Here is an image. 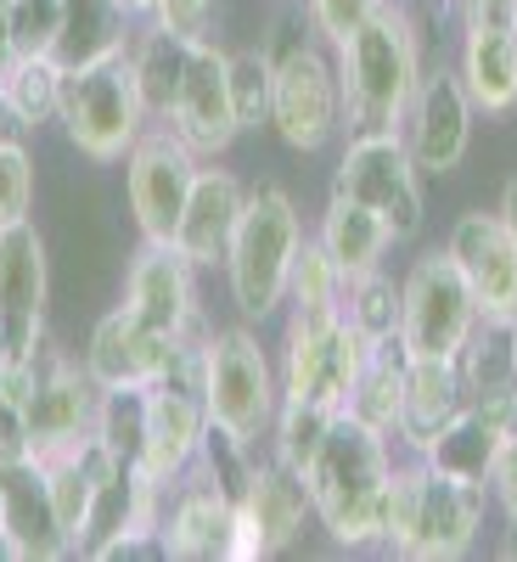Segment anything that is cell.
<instances>
[{
	"instance_id": "obj_4",
	"label": "cell",
	"mask_w": 517,
	"mask_h": 562,
	"mask_svg": "<svg viewBox=\"0 0 517 562\" xmlns=\"http://www.w3.org/2000/svg\"><path fill=\"white\" fill-rule=\"evenodd\" d=\"M270 130L288 140L293 153H321L344 135V85L333 45L310 29V12L276 18L270 40Z\"/></svg>"
},
{
	"instance_id": "obj_44",
	"label": "cell",
	"mask_w": 517,
	"mask_h": 562,
	"mask_svg": "<svg viewBox=\"0 0 517 562\" xmlns=\"http://www.w3.org/2000/svg\"><path fill=\"white\" fill-rule=\"evenodd\" d=\"M29 130H23V119L12 113V102H7V90H0V147H7V140H23Z\"/></svg>"
},
{
	"instance_id": "obj_9",
	"label": "cell",
	"mask_w": 517,
	"mask_h": 562,
	"mask_svg": "<svg viewBox=\"0 0 517 562\" xmlns=\"http://www.w3.org/2000/svg\"><path fill=\"white\" fill-rule=\"evenodd\" d=\"M333 192L383 214L394 243H411L422 231V169L411 164L400 130H355L338 153Z\"/></svg>"
},
{
	"instance_id": "obj_24",
	"label": "cell",
	"mask_w": 517,
	"mask_h": 562,
	"mask_svg": "<svg viewBox=\"0 0 517 562\" xmlns=\"http://www.w3.org/2000/svg\"><path fill=\"white\" fill-rule=\"evenodd\" d=\"M461 411H467V394H461L456 360H445V355H405V405H400L394 445H405L416 456Z\"/></svg>"
},
{
	"instance_id": "obj_2",
	"label": "cell",
	"mask_w": 517,
	"mask_h": 562,
	"mask_svg": "<svg viewBox=\"0 0 517 562\" xmlns=\"http://www.w3.org/2000/svg\"><path fill=\"white\" fill-rule=\"evenodd\" d=\"M490 518V490L473 479H450L422 456L394 461L383 551L405 562H456L479 546Z\"/></svg>"
},
{
	"instance_id": "obj_23",
	"label": "cell",
	"mask_w": 517,
	"mask_h": 562,
	"mask_svg": "<svg viewBox=\"0 0 517 562\" xmlns=\"http://www.w3.org/2000/svg\"><path fill=\"white\" fill-rule=\"evenodd\" d=\"M456 371L467 405L506 422V411L517 405V321L479 315V326L456 349Z\"/></svg>"
},
{
	"instance_id": "obj_36",
	"label": "cell",
	"mask_w": 517,
	"mask_h": 562,
	"mask_svg": "<svg viewBox=\"0 0 517 562\" xmlns=\"http://www.w3.org/2000/svg\"><path fill=\"white\" fill-rule=\"evenodd\" d=\"M231 108H237V130L270 124V57H265V45L231 52Z\"/></svg>"
},
{
	"instance_id": "obj_42",
	"label": "cell",
	"mask_w": 517,
	"mask_h": 562,
	"mask_svg": "<svg viewBox=\"0 0 517 562\" xmlns=\"http://www.w3.org/2000/svg\"><path fill=\"white\" fill-rule=\"evenodd\" d=\"M461 34H517V0H456Z\"/></svg>"
},
{
	"instance_id": "obj_8",
	"label": "cell",
	"mask_w": 517,
	"mask_h": 562,
	"mask_svg": "<svg viewBox=\"0 0 517 562\" xmlns=\"http://www.w3.org/2000/svg\"><path fill=\"white\" fill-rule=\"evenodd\" d=\"M378 344H366L355 326L344 321V310H288L281 326V400H304L321 411H344L366 355Z\"/></svg>"
},
{
	"instance_id": "obj_34",
	"label": "cell",
	"mask_w": 517,
	"mask_h": 562,
	"mask_svg": "<svg viewBox=\"0 0 517 562\" xmlns=\"http://www.w3.org/2000/svg\"><path fill=\"white\" fill-rule=\"evenodd\" d=\"M97 439L124 467H141V456H147V389H108L97 411Z\"/></svg>"
},
{
	"instance_id": "obj_27",
	"label": "cell",
	"mask_w": 517,
	"mask_h": 562,
	"mask_svg": "<svg viewBox=\"0 0 517 562\" xmlns=\"http://www.w3.org/2000/svg\"><path fill=\"white\" fill-rule=\"evenodd\" d=\"M135 34V18L119 0H63V34H57V63L63 68H90L102 57H119Z\"/></svg>"
},
{
	"instance_id": "obj_21",
	"label": "cell",
	"mask_w": 517,
	"mask_h": 562,
	"mask_svg": "<svg viewBox=\"0 0 517 562\" xmlns=\"http://www.w3.org/2000/svg\"><path fill=\"white\" fill-rule=\"evenodd\" d=\"M0 535H12L23 562H63L74 557V540L63 535V518L52 506V484L34 456H0Z\"/></svg>"
},
{
	"instance_id": "obj_11",
	"label": "cell",
	"mask_w": 517,
	"mask_h": 562,
	"mask_svg": "<svg viewBox=\"0 0 517 562\" xmlns=\"http://www.w3.org/2000/svg\"><path fill=\"white\" fill-rule=\"evenodd\" d=\"M198 169H203V158L164 124L147 130L124 153V203H130L141 243H175V225L198 186Z\"/></svg>"
},
{
	"instance_id": "obj_13",
	"label": "cell",
	"mask_w": 517,
	"mask_h": 562,
	"mask_svg": "<svg viewBox=\"0 0 517 562\" xmlns=\"http://www.w3.org/2000/svg\"><path fill=\"white\" fill-rule=\"evenodd\" d=\"M97 411H102V389L90 383V371L45 338L40 355H34V389H29V405H23L29 456L74 450L79 439L97 434Z\"/></svg>"
},
{
	"instance_id": "obj_12",
	"label": "cell",
	"mask_w": 517,
	"mask_h": 562,
	"mask_svg": "<svg viewBox=\"0 0 517 562\" xmlns=\"http://www.w3.org/2000/svg\"><path fill=\"white\" fill-rule=\"evenodd\" d=\"M304 524H315L304 473H293L288 461H276L259 445V456L248 467V484L237 495V546H231V562H259V557L293 551Z\"/></svg>"
},
{
	"instance_id": "obj_6",
	"label": "cell",
	"mask_w": 517,
	"mask_h": 562,
	"mask_svg": "<svg viewBox=\"0 0 517 562\" xmlns=\"http://www.w3.org/2000/svg\"><path fill=\"white\" fill-rule=\"evenodd\" d=\"M63 135L74 153L90 164H124V153L153 130V113L141 102V85L130 74V57H102L90 68H68L63 79V108H57Z\"/></svg>"
},
{
	"instance_id": "obj_48",
	"label": "cell",
	"mask_w": 517,
	"mask_h": 562,
	"mask_svg": "<svg viewBox=\"0 0 517 562\" xmlns=\"http://www.w3.org/2000/svg\"><path fill=\"white\" fill-rule=\"evenodd\" d=\"M12 360V344H7V326H0V366H7Z\"/></svg>"
},
{
	"instance_id": "obj_40",
	"label": "cell",
	"mask_w": 517,
	"mask_h": 562,
	"mask_svg": "<svg viewBox=\"0 0 517 562\" xmlns=\"http://www.w3.org/2000/svg\"><path fill=\"white\" fill-rule=\"evenodd\" d=\"M383 0H304V12H310V29L326 40V45H344L371 12H378Z\"/></svg>"
},
{
	"instance_id": "obj_29",
	"label": "cell",
	"mask_w": 517,
	"mask_h": 562,
	"mask_svg": "<svg viewBox=\"0 0 517 562\" xmlns=\"http://www.w3.org/2000/svg\"><path fill=\"white\" fill-rule=\"evenodd\" d=\"M124 57H130V74H135V85H141V102H147L153 124H164L169 108H175V97H180L192 40H175V34H164V29H153V23H135Z\"/></svg>"
},
{
	"instance_id": "obj_26",
	"label": "cell",
	"mask_w": 517,
	"mask_h": 562,
	"mask_svg": "<svg viewBox=\"0 0 517 562\" xmlns=\"http://www.w3.org/2000/svg\"><path fill=\"white\" fill-rule=\"evenodd\" d=\"M501 445H506V422L467 405V411L450 416L445 428H439L428 445H422L416 456L428 461V467H439V473H450V479H473V484H484V479H490V467H495V456H501Z\"/></svg>"
},
{
	"instance_id": "obj_14",
	"label": "cell",
	"mask_w": 517,
	"mask_h": 562,
	"mask_svg": "<svg viewBox=\"0 0 517 562\" xmlns=\"http://www.w3.org/2000/svg\"><path fill=\"white\" fill-rule=\"evenodd\" d=\"M473 97H467V85L456 68H422V85L405 108V124H400V140L405 153L422 175H450L461 169L467 147H473Z\"/></svg>"
},
{
	"instance_id": "obj_31",
	"label": "cell",
	"mask_w": 517,
	"mask_h": 562,
	"mask_svg": "<svg viewBox=\"0 0 517 562\" xmlns=\"http://www.w3.org/2000/svg\"><path fill=\"white\" fill-rule=\"evenodd\" d=\"M63 79L68 68L57 57H12L0 68V90H7L12 113L23 119V130L34 135L40 124H57V108H63Z\"/></svg>"
},
{
	"instance_id": "obj_30",
	"label": "cell",
	"mask_w": 517,
	"mask_h": 562,
	"mask_svg": "<svg viewBox=\"0 0 517 562\" xmlns=\"http://www.w3.org/2000/svg\"><path fill=\"white\" fill-rule=\"evenodd\" d=\"M400 405H405V349L400 344H378V349L366 355V366H360V378H355L344 411L355 422H366V428H378V434L394 439Z\"/></svg>"
},
{
	"instance_id": "obj_46",
	"label": "cell",
	"mask_w": 517,
	"mask_h": 562,
	"mask_svg": "<svg viewBox=\"0 0 517 562\" xmlns=\"http://www.w3.org/2000/svg\"><path fill=\"white\" fill-rule=\"evenodd\" d=\"M506 562H517V518H506V529H501V546H495Z\"/></svg>"
},
{
	"instance_id": "obj_38",
	"label": "cell",
	"mask_w": 517,
	"mask_h": 562,
	"mask_svg": "<svg viewBox=\"0 0 517 562\" xmlns=\"http://www.w3.org/2000/svg\"><path fill=\"white\" fill-rule=\"evenodd\" d=\"M12 45L18 57H52L63 34V0H12Z\"/></svg>"
},
{
	"instance_id": "obj_22",
	"label": "cell",
	"mask_w": 517,
	"mask_h": 562,
	"mask_svg": "<svg viewBox=\"0 0 517 562\" xmlns=\"http://www.w3.org/2000/svg\"><path fill=\"white\" fill-rule=\"evenodd\" d=\"M243 203H248V186L231 175V169H198V186L186 198V214L175 225V248L192 259L198 270H225V254H231V237H237V220H243Z\"/></svg>"
},
{
	"instance_id": "obj_10",
	"label": "cell",
	"mask_w": 517,
	"mask_h": 562,
	"mask_svg": "<svg viewBox=\"0 0 517 562\" xmlns=\"http://www.w3.org/2000/svg\"><path fill=\"white\" fill-rule=\"evenodd\" d=\"M473 326H479V299L456 270V259L445 248L416 254L411 270L400 276V349L456 360Z\"/></svg>"
},
{
	"instance_id": "obj_49",
	"label": "cell",
	"mask_w": 517,
	"mask_h": 562,
	"mask_svg": "<svg viewBox=\"0 0 517 562\" xmlns=\"http://www.w3.org/2000/svg\"><path fill=\"white\" fill-rule=\"evenodd\" d=\"M506 434H512V439H517V405H512V411H506Z\"/></svg>"
},
{
	"instance_id": "obj_39",
	"label": "cell",
	"mask_w": 517,
	"mask_h": 562,
	"mask_svg": "<svg viewBox=\"0 0 517 562\" xmlns=\"http://www.w3.org/2000/svg\"><path fill=\"white\" fill-rule=\"evenodd\" d=\"M34 220V153L23 140H7L0 147V231Z\"/></svg>"
},
{
	"instance_id": "obj_32",
	"label": "cell",
	"mask_w": 517,
	"mask_h": 562,
	"mask_svg": "<svg viewBox=\"0 0 517 562\" xmlns=\"http://www.w3.org/2000/svg\"><path fill=\"white\" fill-rule=\"evenodd\" d=\"M344 321L366 344H400V281L389 270H366L344 288Z\"/></svg>"
},
{
	"instance_id": "obj_3",
	"label": "cell",
	"mask_w": 517,
	"mask_h": 562,
	"mask_svg": "<svg viewBox=\"0 0 517 562\" xmlns=\"http://www.w3.org/2000/svg\"><path fill=\"white\" fill-rule=\"evenodd\" d=\"M344 85V135L355 130H400L422 85V34L400 0H383L344 45H333Z\"/></svg>"
},
{
	"instance_id": "obj_20",
	"label": "cell",
	"mask_w": 517,
	"mask_h": 562,
	"mask_svg": "<svg viewBox=\"0 0 517 562\" xmlns=\"http://www.w3.org/2000/svg\"><path fill=\"white\" fill-rule=\"evenodd\" d=\"M445 254L467 276V288H473V299H479V315L517 321V243H512V231L501 225L495 209L490 214L484 209H467L450 225Z\"/></svg>"
},
{
	"instance_id": "obj_47",
	"label": "cell",
	"mask_w": 517,
	"mask_h": 562,
	"mask_svg": "<svg viewBox=\"0 0 517 562\" xmlns=\"http://www.w3.org/2000/svg\"><path fill=\"white\" fill-rule=\"evenodd\" d=\"M119 7L135 18V23H147V12H153V0H119Z\"/></svg>"
},
{
	"instance_id": "obj_43",
	"label": "cell",
	"mask_w": 517,
	"mask_h": 562,
	"mask_svg": "<svg viewBox=\"0 0 517 562\" xmlns=\"http://www.w3.org/2000/svg\"><path fill=\"white\" fill-rule=\"evenodd\" d=\"M484 490H490V506H501V518H517V439L512 434H506V445L490 467Z\"/></svg>"
},
{
	"instance_id": "obj_19",
	"label": "cell",
	"mask_w": 517,
	"mask_h": 562,
	"mask_svg": "<svg viewBox=\"0 0 517 562\" xmlns=\"http://www.w3.org/2000/svg\"><path fill=\"white\" fill-rule=\"evenodd\" d=\"M175 349H180V338L153 333V326H141L124 304H113L97 326H90L79 366L90 371V383L102 394L108 389H153L175 366Z\"/></svg>"
},
{
	"instance_id": "obj_17",
	"label": "cell",
	"mask_w": 517,
	"mask_h": 562,
	"mask_svg": "<svg viewBox=\"0 0 517 562\" xmlns=\"http://www.w3.org/2000/svg\"><path fill=\"white\" fill-rule=\"evenodd\" d=\"M164 130H175L198 158H220L231 140L243 135L237 130V108H231V52H220L214 40H192L180 97H175Z\"/></svg>"
},
{
	"instance_id": "obj_16",
	"label": "cell",
	"mask_w": 517,
	"mask_h": 562,
	"mask_svg": "<svg viewBox=\"0 0 517 562\" xmlns=\"http://www.w3.org/2000/svg\"><path fill=\"white\" fill-rule=\"evenodd\" d=\"M45 304H52V259L34 220L0 231V326L18 360H34L45 344Z\"/></svg>"
},
{
	"instance_id": "obj_45",
	"label": "cell",
	"mask_w": 517,
	"mask_h": 562,
	"mask_svg": "<svg viewBox=\"0 0 517 562\" xmlns=\"http://www.w3.org/2000/svg\"><path fill=\"white\" fill-rule=\"evenodd\" d=\"M495 214H501V225L512 231V243H517V175L506 180V192H501V209H495Z\"/></svg>"
},
{
	"instance_id": "obj_1",
	"label": "cell",
	"mask_w": 517,
	"mask_h": 562,
	"mask_svg": "<svg viewBox=\"0 0 517 562\" xmlns=\"http://www.w3.org/2000/svg\"><path fill=\"white\" fill-rule=\"evenodd\" d=\"M389 479H394V439L355 422L349 411H338L315 467H310V479H304L315 524L326 529V540L344 546V551L383 546Z\"/></svg>"
},
{
	"instance_id": "obj_5",
	"label": "cell",
	"mask_w": 517,
	"mask_h": 562,
	"mask_svg": "<svg viewBox=\"0 0 517 562\" xmlns=\"http://www.w3.org/2000/svg\"><path fill=\"white\" fill-rule=\"evenodd\" d=\"M299 248H304V220H299L293 198L270 180L254 186L243 203V220H237V237H231V254H225L231 299H237V310L248 321L281 315Z\"/></svg>"
},
{
	"instance_id": "obj_25",
	"label": "cell",
	"mask_w": 517,
	"mask_h": 562,
	"mask_svg": "<svg viewBox=\"0 0 517 562\" xmlns=\"http://www.w3.org/2000/svg\"><path fill=\"white\" fill-rule=\"evenodd\" d=\"M315 243H321L326 254H333V265H338L349 281H355V276H366V270H383V259L400 248L383 214H371L366 203L338 198V192L326 198V209H321Z\"/></svg>"
},
{
	"instance_id": "obj_33",
	"label": "cell",
	"mask_w": 517,
	"mask_h": 562,
	"mask_svg": "<svg viewBox=\"0 0 517 562\" xmlns=\"http://www.w3.org/2000/svg\"><path fill=\"white\" fill-rule=\"evenodd\" d=\"M333 416H338V411H321V405H304V400H281V411H276V422H270L265 450H270L276 461H288L293 473L310 479V467H315V456H321V445H326V428H333Z\"/></svg>"
},
{
	"instance_id": "obj_28",
	"label": "cell",
	"mask_w": 517,
	"mask_h": 562,
	"mask_svg": "<svg viewBox=\"0 0 517 562\" xmlns=\"http://www.w3.org/2000/svg\"><path fill=\"white\" fill-rule=\"evenodd\" d=\"M456 74L484 119L512 113L517 108V34H461Z\"/></svg>"
},
{
	"instance_id": "obj_15",
	"label": "cell",
	"mask_w": 517,
	"mask_h": 562,
	"mask_svg": "<svg viewBox=\"0 0 517 562\" xmlns=\"http://www.w3.org/2000/svg\"><path fill=\"white\" fill-rule=\"evenodd\" d=\"M119 304L164 338H186V333H203L209 326L203 310H198V265L175 243H141L130 254Z\"/></svg>"
},
{
	"instance_id": "obj_35",
	"label": "cell",
	"mask_w": 517,
	"mask_h": 562,
	"mask_svg": "<svg viewBox=\"0 0 517 562\" xmlns=\"http://www.w3.org/2000/svg\"><path fill=\"white\" fill-rule=\"evenodd\" d=\"M344 288H349V276L333 265V254L315 237H304L293 259V281H288V310H344Z\"/></svg>"
},
{
	"instance_id": "obj_7",
	"label": "cell",
	"mask_w": 517,
	"mask_h": 562,
	"mask_svg": "<svg viewBox=\"0 0 517 562\" xmlns=\"http://www.w3.org/2000/svg\"><path fill=\"white\" fill-rule=\"evenodd\" d=\"M203 394H209V422L237 445H265L270 422L281 411V378L270 349L248 333V326H225L209 333L203 349Z\"/></svg>"
},
{
	"instance_id": "obj_37",
	"label": "cell",
	"mask_w": 517,
	"mask_h": 562,
	"mask_svg": "<svg viewBox=\"0 0 517 562\" xmlns=\"http://www.w3.org/2000/svg\"><path fill=\"white\" fill-rule=\"evenodd\" d=\"M29 389H34V360L12 355L0 366V456H29V422H23Z\"/></svg>"
},
{
	"instance_id": "obj_18",
	"label": "cell",
	"mask_w": 517,
	"mask_h": 562,
	"mask_svg": "<svg viewBox=\"0 0 517 562\" xmlns=\"http://www.w3.org/2000/svg\"><path fill=\"white\" fill-rule=\"evenodd\" d=\"M231 546H237V501L192 467V473H186L169 490V501H164L158 557H175V562H231Z\"/></svg>"
},
{
	"instance_id": "obj_41",
	"label": "cell",
	"mask_w": 517,
	"mask_h": 562,
	"mask_svg": "<svg viewBox=\"0 0 517 562\" xmlns=\"http://www.w3.org/2000/svg\"><path fill=\"white\" fill-rule=\"evenodd\" d=\"M147 23L164 29V34H175V40H209L214 0H153Z\"/></svg>"
}]
</instances>
